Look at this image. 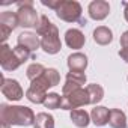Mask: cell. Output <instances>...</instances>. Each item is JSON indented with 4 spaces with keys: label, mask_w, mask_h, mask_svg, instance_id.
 Returning <instances> with one entry per match:
<instances>
[{
    "label": "cell",
    "mask_w": 128,
    "mask_h": 128,
    "mask_svg": "<svg viewBox=\"0 0 128 128\" xmlns=\"http://www.w3.org/2000/svg\"><path fill=\"white\" fill-rule=\"evenodd\" d=\"M108 12H110V5L104 0H95L89 5V15L95 21L104 20L108 15Z\"/></svg>",
    "instance_id": "10"
},
{
    "label": "cell",
    "mask_w": 128,
    "mask_h": 128,
    "mask_svg": "<svg viewBox=\"0 0 128 128\" xmlns=\"http://www.w3.org/2000/svg\"><path fill=\"white\" fill-rule=\"evenodd\" d=\"M86 89H88V92H89L90 104H96V102H100V101L104 98V89H102L100 84L92 83V84H89Z\"/></svg>",
    "instance_id": "21"
},
{
    "label": "cell",
    "mask_w": 128,
    "mask_h": 128,
    "mask_svg": "<svg viewBox=\"0 0 128 128\" xmlns=\"http://www.w3.org/2000/svg\"><path fill=\"white\" fill-rule=\"evenodd\" d=\"M14 53H15L17 59L20 60V63L27 62V60H29V57H30V51H29V50H26V48H23V47H20V45H17V47L14 48Z\"/></svg>",
    "instance_id": "24"
},
{
    "label": "cell",
    "mask_w": 128,
    "mask_h": 128,
    "mask_svg": "<svg viewBox=\"0 0 128 128\" xmlns=\"http://www.w3.org/2000/svg\"><path fill=\"white\" fill-rule=\"evenodd\" d=\"M18 5V21H20V26L23 27H36L38 23H39V17L36 14V11L33 9V3L30 2H20L17 3Z\"/></svg>",
    "instance_id": "4"
},
{
    "label": "cell",
    "mask_w": 128,
    "mask_h": 128,
    "mask_svg": "<svg viewBox=\"0 0 128 128\" xmlns=\"http://www.w3.org/2000/svg\"><path fill=\"white\" fill-rule=\"evenodd\" d=\"M65 42H66V45H68L70 48L78 50V48H82V47L84 45L86 38H84V35H83L78 29H70V30H66V33H65Z\"/></svg>",
    "instance_id": "12"
},
{
    "label": "cell",
    "mask_w": 128,
    "mask_h": 128,
    "mask_svg": "<svg viewBox=\"0 0 128 128\" xmlns=\"http://www.w3.org/2000/svg\"><path fill=\"white\" fill-rule=\"evenodd\" d=\"M88 66V57L82 53H74L68 57V68L70 71H78V72H84Z\"/></svg>",
    "instance_id": "13"
},
{
    "label": "cell",
    "mask_w": 128,
    "mask_h": 128,
    "mask_svg": "<svg viewBox=\"0 0 128 128\" xmlns=\"http://www.w3.org/2000/svg\"><path fill=\"white\" fill-rule=\"evenodd\" d=\"M108 114H110V110L107 107H102V106H98L95 108H92L90 112V118H92V122L96 125V126H102L108 122Z\"/></svg>",
    "instance_id": "14"
},
{
    "label": "cell",
    "mask_w": 128,
    "mask_h": 128,
    "mask_svg": "<svg viewBox=\"0 0 128 128\" xmlns=\"http://www.w3.org/2000/svg\"><path fill=\"white\" fill-rule=\"evenodd\" d=\"M36 33L39 36H42L41 39V47L45 53L48 54H56L60 51L62 48V42L59 39V30L57 27L45 17L41 15L39 17V23L36 26Z\"/></svg>",
    "instance_id": "2"
},
{
    "label": "cell",
    "mask_w": 128,
    "mask_h": 128,
    "mask_svg": "<svg viewBox=\"0 0 128 128\" xmlns=\"http://www.w3.org/2000/svg\"><path fill=\"white\" fill-rule=\"evenodd\" d=\"M0 26H6V27H9L11 30H14L17 26H20L18 15H17L15 12H11V11L2 12V14H0Z\"/></svg>",
    "instance_id": "19"
},
{
    "label": "cell",
    "mask_w": 128,
    "mask_h": 128,
    "mask_svg": "<svg viewBox=\"0 0 128 128\" xmlns=\"http://www.w3.org/2000/svg\"><path fill=\"white\" fill-rule=\"evenodd\" d=\"M120 45L122 48H128V30L124 32V35L120 36Z\"/></svg>",
    "instance_id": "27"
},
{
    "label": "cell",
    "mask_w": 128,
    "mask_h": 128,
    "mask_svg": "<svg viewBox=\"0 0 128 128\" xmlns=\"http://www.w3.org/2000/svg\"><path fill=\"white\" fill-rule=\"evenodd\" d=\"M90 104V98H89V92L84 88L76 89L68 95H62V106L60 108L63 110H77L78 107L88 106Z\"/></svg>",
    "instance_id": "3"
},
{
    "label": "cell",
    "mask_w": 128,
    "mask_h": 128,
    "mask_svg": "<svg viewBox=\"0 0 128 128\" xmlns=\"http://www.w3.org/2000/svg\"><path fill=\"white\" fill-rule=\"evenodd\" d=\"M125 20L128 21V3H125Z\"/></svg>",
    "instance_id": "29"
},
{
    "label": "cell",
    "mask_w": 128,
    "mask_h": 128,
    "mask_svg": "<svg viewBox=\"0 0 128 128\" xmlns=\"http://www.w3.org/2000/svg\"><path fill=\"white\" fill-rule=\"evenodd\" d=\"M119 56H120L126 63H128V48H122V50L119 51Z\"/></svg>",
    "instance_id": "28"
},
{
    "label": "cell",
    "mask_w": 128,
    "mask_h": 128,
    "mask_svg": "<svg viewBox=\"0 0 128 128\" xmlns=\"http://www.w3.org/2000/svg\"><path fill=\"white\" fill-rule=\"evenodd\" d=\"M86 83V74L84 72H78V71H70L66 74V83L62 88V95H68L76 89L83 88V84Z\"/></svg>",
    "instance_id": "9"
},
{
    "label": "cell",
    "mask_w": 128,
    "mask_h": 128,
    "mask_svg": "<svg viewBox=\"0 0 128 128\" xmlns=\"http://www.w3.org/2000/svg\"><path fill=\"white\" fill-rule=\"evenodd\" d=\"M26 96L30 102H35V104H44L45 102V98H47V92L36 88V86H30L26 92Z\"/></svg>",
    "instance_id": "18"
},
{
    "label": "cell",
    "mask_w": 128,
    "mask_h": 128,
    "mask_svg": "<svg viewBox=\"0 0 128 128\" xmlns=\"http://www.w3.org/2000/svg\"><path fill=\"white\" fill-rule=\"evenodd\" d=\"M2 94L11 101H18L24 95V92H23V89L17 80L5 78L3 76H2Z\"/></svg>",
    "instance_id": "8"
},
{
    "label": "cell",
    "mask_w": 128,
    "mask_h": 128,
    "mask_svg": "<svg viewBox=\"0 0 128 128\" xmlns=\"http://www.w3.org/2000/svg\"><path fill=\"white\" fill-rule=\"evenodd\" d=\"M11 33H12V30H11L9 27H6V26H0V39H2L3 44L6 42V39L9 38Z\"/></svg>",
    "instance_id": "25"
},
{
    "label": "cell",
    "mask_w": 128,
    "mask_h": 128,
    "mask_svg": "<svg viewBox=\"0 0 128 128\" xmlns=\"http://www.w3.org/2000/svg\"><path fill=\"white\" fill-rule=\"evenodd\" d=\"M33 126L35 128H54V118L48 113H38Z\"/></svg>",
    "instance_id": "20"
},
{
    "label": "cell",
    "mask_w": 128,
    "mask_h": 128,
    "mask_svg": "<svg viewBox=\"0 0 128 128\" xmlns=\"http://www.w3.org/2000/svg\"><path fill=\"white\" fill-rule=\"evenodd\" d=\"M59 82H60V76H59L57 70L48 68V70H45L42 72V76H39L36 80H33L30 86H36V88H39V89L47 92L48 88H53V86L59 84Z\"/></svg>",
    "instance_id": "6"
},
{
    "label": "cell",
    "mask_w": 128,
    "mask_h": 128,
    "mask_svg": "<svg viewBox=\"0 0 128 128\" xmlns=\"http://www.w3.org/2000/svg\"><path fill=\"white\" fill-rule=\"evenodd\" d=\"M41 3H42L44 6H48V8H51V9L57 11V8H59V6H60V3H62V0H56V2H50V0L47 2V0H42Z\"/></svg>",
    "instance_id": "26"
},
{
    "label": "cell",
    "mask_w": 128,
    "mask_h": 128,
    "mask_svg": "<svg viewBox=\"0 0 128 128\" xmlns=\"http://www.w3.org/2000/svg\"><path fill=\"white\" fill-rule=\"evenodd\" d=\"M71 120L76 126L78 128H86L90 122V116L86 110L83 108H77V110H72L71 112Z\"/></svg>",
    "instance_id": "17"
},
{
    "label": "cell",
    "mask_w": 128,
    "mask_h": 128,
    "mask_svg": "<svg viewBox=\"0 0 128 128\" xmlns=\"http://www.w3.org/2000/svg\"><path fill=\"white\" fill-rule=\"evenodd\" d=\"M17 42H18L17 45L29 50L30 53L35 51V50H38V47L41 45V41L38 38V33H33V32H24V33H21L18 36V41Z\"/></svg>",
    "instance_id": "11"
},
{
    "label": "cell",
    "mask_w": 128,
    "mask_h": 128,
    "mask_svg": "<svg viewBox=\"0 0 128 128\" xmlns=\"http://www.w3.org/2000/svg\"><path fill=\"white\" fill-rule=\"evenodd\" d=\"M56 15L66 23H76L82 18V6L78 2H72V0L62 2L56 11Z\"/></svg>",
    "instance_id": "5"
},
{
    "label": "cell",
    "mask_w": 128,
    "mask_h": 128,
    "mask_svg": "<svg viewBox=\"0 0 128 128\" xmlns=\"http://www.w3.org/2000/svg\"><path fill=\"white\" fill-rule=\"evenodd\" d=\"M45 71V68L41 65V63H32V65L27 68V78L30 82L36 80L39 76H42V72Z\"/></svg>",
    "instance_id": "23"
},
{
    "label": "cell",
    "mask_w": 128,
    "mask_h": 128,
    "mask_svg": "<svg viewBox=\"0 0 128 128\" xmlns=\"http://www.w3.org/2000/svg\"><path fill=\"white\" fill-rule=\"evenodd\" d=\"M108 124L113 128H128L126 125V116L119 108H112L108 114Z\"/></svg>",
    "instance_id": "15"
},
{
    "label": "cell",
    "mask_w": 128,
    "mask_h": 128,
    "mask_svg": "<svg viewBox=\"0 0 128 128\" xmlns=\"http://www.w3.org/2000/svg\"><path fill=\"white\" fill-rule=\"evenodd\" d=\"M2 128H11V125H6V124H2Z\"/></svg>",
    "instance_id": "30"
},
{
    "label": "cell",
    "mask_w": 128,
    "mask_h": 128,
    "mask_svg": "<svg viewBox=\"0 0 128 128\" xmlns=\"http://www.w3.org/2000/svg\"><path fill=\"white\" fill-rule=\"evenodd\" d=\"M112 39H113V33H112V30H110L108 27L100 26V27H96V29L94 30V41H95L96 44H100V45H107V44L112 42Z\"/></svg>",
    "instance_id": "16"
},
{
    "label": "cell",
    "mask_w": 128,
    "mask_h": 128,
    "mask_svg": "<svg viewBox=\"0 0 128 128\" xmlns=\"http://www.w3.org/2000/svg\"><path fill=\"white\" fill-rule=\"evenodd\" d=\"M0 65H2V68L5 71H14L21 65L14 53V50L6 44L0 47Z\"/></svg>",
    "instance_id": "7"
},
{
    "label": "cell",
    "mask_w": 128,
    "mask_h": 128,
    "mask_svg": "<svg viewBox=\"0 0 128 128\" xmlns=\"http://www.w3.org/2000/svg\"><path fill=\"white\" fill-rule=\"evenodd\" d=\"M44 106L47 108H60V106H62V96L59 94H54V92L48 94L47 98H45Z\"/></svg>",
    "instance_id": "22"
},
{
    "label": "cell",
    "mask_w": 128,
    "mask_h": 128,
    "mask_svg": "<svg viewBox=\"0 0 128 128\" xmlns=\"http://www.w3.org/2000/svg\"><path fill=\"white\" fill-rule=\"evenodd\" d=\"M35 113L32 108L24 106H0V120L6 125H20V126H29L35 124Z\"/></svg>",
    "instance_id": "1"
}]
</instances>
